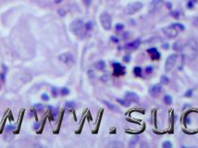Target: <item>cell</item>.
<instances>
[{"instance_id": "1", "label": "cell", "mask_w": 198, "mask_h": 148, "mask_svg": "<svg viewBox=\"0 0 198 148\" xmlns=\"http://www.w3.org/2000/svg\"><path fill=\"white\" fill-rule=\"evenodd\" d=\"M181 57L188 60H194L198 56V44L193 39H190L189 41L183 45L181 47Z\"/></svg>"}, {"instance_id": "2", "label": "cell", "mask_w": 198, "mask_h": 148, "mask_svg": "<svg viewBox=\"0 0 198 148\" xmlns=\"http://www.w3.org/2000/svg\"><path fill=\"white\" fill-rule=\"evenodd\" d=\"M70 29L75 35L81 37V38L85 36L86 32H87L85 30V26L83 24V21L82 20H80V19H77V20H75V21L71 22Z\"/></svg>"}, {"instance_id": "3", "label": "cell", "mask_w": 198, "mask_h": 148, "mask_svg": "<svg viewBox=\"0 0 198 148\" xmlns=\"http://www.w3.org/2000/svg\"><path fill=\"white\" fill-rule=\"evenodd\" d=\"M143 8V3H141L139 1H135V2H131V3L128 4L126 8H125L124 12L127 15H133L135 13H137L138 11H140Z\"/></svg>"}, {"instance_id": "4", "label": "cell", "mask_w": 198, "mask_h": 148, "mask_svg": "<svg viewBox=\"0 0 198 148\" xmlns=\"http://www.w3.org/2000/svg\"><path fill=\"white\" fill-rule=\"evenodd\" d=\"M100 22L102 27L106 31L111 30L112 27V19L110 17V15L107 12H104L100 15Z\"/></svg>"}, {"instance_id": "5", "label": "cell", "mask_w": 198, "mask_h": 148, "mask_svg": "<svg viewBox=\"0 0 198 148\" xmlns=\"http://www.w3.org/2000/svg\"><path fill=\"white\" fill-rule=\"evenodd\" d=\"M177 59H178V55L177 54H171L167 58L166 62H165V71L166 72H169L173 69L177 62Z\"/></svg>"}, {"instance_id": "6", "label": "cell", "mask_w": 198, "mask_h": 148, "mask_svg": "<svg viewBox=\"0 0 198 148\" xmlns=\"http://www.w3.org/2000/svg\"><path fill=\"white\" fill-rule=\"evenodd\" d=\"M162 31H163L165 35L168 38H175L179 34V30L176 29L172 24L168 26V27H164L162 29Z\"/></svg>"}, {"instance_id": "7", "label": "cell", "mask_w": 198, "mask_h": 148, "mask_svg": "<svg viewBox=\"0 0 198 148\" xmlns=\"http://www.w3.org/2000/svg\"><path fill=\"white\" fill-rule=\"evenodd\" d=\"M163 3H164V0H152L148 6V12L150 14L156 12L158 9H160Z\"/></svg>"}, {"instance_id": "8", "label": "cell", "mask_w": 198, "mask_h": 148, "mask_svg": "<svg viewBox=\"0 0 198 148\" xmlns=\"http://www.w3.org/2000/svg\"><path fill=\"white\" fill-rule=\"evenodd\" d=\"M58 59L63 62L66 65H71V64L74 63V58L73 56L70 54V52H66V53H63V54L59 55L58 57Z\"/></svg>"}, {"instance_id": "9", "label": "cell", "mask_w": 198, "mask_h": 148, "mask_svg": "<svg viewBox=\"0 0 198 148\" xmlns=\"http://www.w3.org/2000/svg\"><path fill=\"white\" fill-rule=\"evenodd\" d=\"M162 91H163L162 85L159 84V83H156V84L152 85L149 88V94L153 97H157L162 93Z\"/></svg>"}, {"instance_id": "10", "label": "cell", "mask_w": 198, "mask_h": 148, "mask_svg": "<svg viewBox=\"0 0 198 148\" xmlns=\"http://www.w3.org/2000/svg\"><path fill=\"white\" fill-rule=\"evenodd\" d=\"M113 74L115 76L124 75L125 74V67H123L120 63L115 62L113 63Z\"/></svg>"}, {"instance_id": "11", "label": "cell", "mask_w": 198, "mask_h": 148, "mask_svg": "<svg viewBox=\"0 0 198 148\" xmlns=\"http://www.w3.org/2000/svg\"><path fill=\"white\" fill-rule=\"evenodd\" d=\"M125 99H127L128 101H130L131 103H138L139 102V96H138L137 94H135L133 92H127L126 94H125Z\"/></svg>"}, {"instance_id": "12", "label": "cell", "mask_w": 198, "mask_h": 148, "mask_svg": "<svg viewBox=\"0 0 198 148\" xmlns=\"http://www.w3.org/2000/svg\"><path fill=\"white\" fill-rule=\"evenodd\" d=\"M147 53L151 56V58H152L153 60H158L160 57H161V55L157 51V49L155 48V47H151V48H148L147 49Z\"/></svg>"}, {"instance_id": "13", "label": "cell", "mask_w": 198, "mask_h": 148, "mask_svg": "<svg viewBox=\"0 0 198 148\" xmlns=\"http://www.w3.org/2000/svg\"><path fill=\"white\" fill-rule=\"evenodd\" d=\"M140 45H141V40L137 39V40H135V41H133V42L127 44V45H125V48L126 49H136L140 46Z\"/></svg>"}, {"instance_id": "14", "label": "cell", "mask_w": 198, "mask_h": 148, "mask_svg": "<svg viewBox=\"0 0 198 148\" xmlns=\"http://www.w3.org/2000/svg\"><path fill=\"white\" fill-rule=\"evenodd\" d=\"M103 104L105 105L106 106H107L108 108L111 110V111H114V112H120V109L117 106H115V105H113V104H111L110 102H108V101H106V100H104L103 101Z\"/></svg>"}, {"instance_id": "15", "label": "cell", "mask_w": 198, "mask_h": 148, "mask_svg": "<svg viewBox=\"0 0 198 148\" xmlns=\"http://www.w3.org/2000/svg\"><path fill=\"white\" fill-rule=\"evenodd\" d=\"M95 67L98 70H104L106 69V62L104 60H99L95 64Z\"/></svg>"}, {"instance_id": "16", "label": "cell", "mask_w": 198, "mask_h": 148, "mask_svg": "<svg viewBox=\"0 0 198 148\" xmlns=\"http://www.w3.org/2000/svg\"><path fill=\"white\" fill-rule=\"evenodd\" d=\"M139 139H140L139 136H134V137H132L131 139V141H130V142H129V147H133V146H135L136 143L139 142Z\"/></svg>"}, {"instance_id": "17", "label": "cell", "mask_w": 198, "mask_h": 148, "mask_svg": "<svg viewBox=\"0 0 198 148\" xmlns=\"http://www.w3.org/2000/svg\"><path fill=\"white\" fill-rule=\"evenodd\" d=\"M117 102H118V103H119L120 105H122L123 106H126V107H128V106H131V102H130V101H128L127 99H124V100L117 99Z\"/></svg>"}, {"instance_id": "18", "label": "cell", "mask_w": 198, "mask_h": 148, "mask_svg": "<svg viewBox=\"0 0 198 148\" xmlns=\"http://www.w3.org/2000/svg\"><path fill=\"white\" fill-rule=\"evenodd\" d=\"M164 102L167 105H171L172 104V97L169 94H166L164 96Z\"/></svg>"}, {"instance_id": "19", "label": "cell", "mask_w": 198, "mask_h": 148, "mask_svg": "<svg viewBox=\"0 0 198 148\" xmlns=\"http://www.w3.org/2000/svg\"><path fill=\"white\" fill-rule=\"evenodd\" d=\"M65 107L68 110H72L75 107V103L74 102H66L65 103Z\"/></svg>"}, {"instance_id": "20", "label": "cell", "mask_w": 198, "mask_h": 148, "mask_svg": "<svg viewBox=\"0 0 198 148\" xmlns=\"http://www.w3.org/2000/svg\"><path fill=\"white\" fill-rule=\"evenodd\" d=\"M108 146H111V147H122V146H123V143H122V142H119V141H114L113 142L109 143Z\"/></svg>"}, {"instance_id": "21", "label": "cell", "mask_w": 198, "mask_h": 148, "mask_svg": "<svg viewBox=\"0 0 198 148\" xmlns=\"http://www.w3.org/2000/svg\"><path fill=\"white\" fill-rule=\"evenodd\" d=\"M160 83L163 85H166L168 83V78L167 77V76H161V78H160Z\"/></svg>"}, {"instance_id": "22", "label": "cell", "mask_w": 198, "mask_h": 148, "mask_svg": "<svg viewBox=\"0 0 198 148\" xmlns=\"http://www.w3.org/2000/svg\"><path fill=\"white\" fill-rule=\"evenodd\" d=\"M70 94V89L67 87H63L60 89V94L61 95H67Z\"/></svg>"}, {"instance_id": "23", "label": "cell", "mask_w": 198, "mask_h": 148, "mask_svg": "<svg viewBox=\"0 0 198 148\" xmlns=\"http://www.w3.org/2000/svg\"><path fill=\"white\" fill-rule=\"evenodd\" d=\"M133 72L136 76H141V74H142V68L141 67H135L133 69Z\"/></svg>"}, {"instance_id": "24", "label": "cell", "mask_w": 198, "mask_h": 148, "mask_svg": "<svg viewBox=\"0 0 198 148\" xmlns=\"http://www.w3.org/2000/svg\"><path fill=\"white\" fill-rule=\"evenodd\" d=\"M172 25H173V26L176 28V29H178V30H179V32H180V31H184V29H185L184 25L180 24V23H174V24H172Z\"/></svg>"}, {"instance_id": "25", "label": "cell", "mask_w": 198, "mask_h": 148, "mask_svg": "<svg viewBox=\"0 0 198 148\" xmlns=\"http://www.w3.org/2000/svg\"><path fill=\"white\" fill-rule=\"evenodd\" d=\"M34 108L36 109L37 111H39V112H42L43 111V109L45 108V107H44V106L43 105H42V104H35V105H34Z\"/></svg>"}, {"instance_id": "26", "label": "cell", "mask_w": 198, "mask_h": 148, "mask_svg": "<svg viewBox=\"0 0 198 148\" xmlns=\"http://www.w3.org/2000/svg\"><path fill=\"white\" fill-rule=\"evenodd\" d=\"M162 147L163 148H171L172 147V143H171L169 141H165V142L162 143Z\"/></svg>"}, {"instance_id": "27", "label": "cell", "mask_w": 198, "mask_h": 148, "mask_svg": "<svg viewBox=\"0 0 198 148\" xmlns=\"http://www.w3.org/2000/svg\"><path fill=\"white\" fill-rule=\"evenodd\" d=\"M58 94H59V90H58V88H57V87H53V88H52V94H53V96L57 97Z\"/></svg>"}, {"instance_id": "28", "label": "cell", "mask_w": 198, "mask_h": 148, "mask_svg": "<svg viewBox=\"0 0 198 148\" xmlns=\"http://www.w3.org/2000/svg\"><path fill=\"white\" fill-rule=\"evenodd\" d=\"M84 26H85V30L86 31H91L92 29H93V23H92L91 21H88V22H87V23H86Z\"/></svg>"}, {"instance_id": "29", "label": "cell", "mask_w": 198, "mask_h": 148, "mask_svg": "<svg viewBox=\"0 0 198 148\" xmlns=\"http://www.w3.org/2000/svg\"><path fill=\"white\" fill-rule=\"evenodd\" d=\"M123 29H124V25H123V24L118 23V24L116 25V31H117V32H121Z\"/></svg>"}, {"instance_id": "30", "label": "cell", "mask_w": 198, "mask_h": 148, "mask_svg": "<svg viewBox=\"0 0 198 148\" xmlns=\"http://www.w3.org/2000/svg\"><path fill=\"white\" fill-rule=\"evenodd\" d=\"M185 97H191L192 95V89H189L188 91H186V93H185Z\"/></svg>"}, {"instance_id": "31", "label": "cell", "mask_w": 198, "mask_h": 148, "mask_svg": "<svg viewBox=\"0 0 198 148\" xmlns=\"http://www.w3.org/2000/svg\"><path fill=\"white\" fill-rule=\"evenodd\" d=\"M58 14L60 16H65L66 15V10L63 8H61V9H58Z\"/></svg>"}, {"instance_id": "32", "label": "cell", "mask_w": 198, "mask_h": 148, "mask_svg": "<svg viewBox=\"0 0 198 148\" xmlns=\"http://www.w3.org/2000/svg\"><path fill=\"white\" fill-rule=\"evenodd\" d=\"M192 24H193V26H195V27L198 29V17L193 18V20H192Z\"/></svg>"}, {"instance_id": "33", "label": "cell", "mask_w": 198, "mask_h": 148, "mask_svg": "<svg viewBox=\"0 0 198 148\" xmlns=\"http://www.w3.org/2000/svg\"><path fill=\"white\" fill-rule=\"evenodd\" d=\"M153 71V67L152 66H148L145 68V72L148 73V74H150V73Z\"/></svg>"}, {"instance_id": "34", "label": "cell", "mask_w": 198, "mask_h": 148, "mask_svg": "<svg viewBox=\"0 0 198 148\" xmlns=\"http://www.w3.org/2000/svg\"><path fill=\"white\" fill-rule=\"evenodd\" d=\"M123 60H124L125 62H127V63H128V62L131 61V57H130L129 55H126V56L123 57Z\"/></svg>"}, {"instance_id": "35", "label": "cell", "mask_w": 198, "mask_h": 148, "mask_svg": "<svg viewBox=\"0 0 198 148\" xmlns=\"http://www.w3.org/2000/svg\"><path fill=\"white\" fill-rule=\"evenodd\" d=\"M42 99L45 100V101H48V100H49V96L46 94H42Z\"/></svg>"}, {"instance_id": "36", "label": "cell", "mask_w": 198, "mask_h": 148, "mask_svg": "<svg viewBox=\"0 0 198 148\" xmlns=\"http://www.w3.org/2000/svg\"><path fill=\"white\" fill-rule=\"evenodd\" d=\"M171 14H172V17H174V18H176V19L179 18V12H178V11H174V12H172Z\"/></svg>"}, {"instance_id": "37", "label": "cell", "mask_w": 198, "mask_h": 148, "mask_svg": "<svg viewBox=\"0 0 198 148\" xmlns=\"http://www.w3.org/2000/svg\"><path fill=\"white\" fill-rule=\"evenodd\" d=\"M110 39H111V41H112V42L119 43V39H118L117 37H115V36H111V38H110Z\"/></svg>"}, {"instance_id": "38", "label": "cell", "mask_w": 198, "mask_h": 148, "mask_svg": "<svg viewBox=\"0 0 198 148\" xmlns=\"http://www.w3.org/2000/svg\"><path fill=\"white\" fill-rule=\"evenodd\" d=\"M13 129H14V127L11 126V125H9V126H8V127L6 128V130L7 131H10V130H12Z\"/></svg>"}, {"instance_id": "39", "label": "cell", "mask_w": 198, "mask_h": 148, "mask_svg": "<svg viewBox=\"0 0 198 148\" xmlns=\"http://www.w3.org/2000/svg\"><path fill=\"white\" fill-rule=\"evenodd\" d=\"M83 2L85 4L86 6H90V4H91V0H83Z\"/></svg>"}, {"instance_id": "40", "label": "cell", "mask_w": 198, "mask_h": 148, "mask_svg": "<svg viewBox=\"0 0 198 148\" xmlns=\"http://www.w3.org/2000/svg\"><path fill=\"white\" fill-rule=\"evenodd\" d=\"M39 126H40V124L37 122V123H34V130H37V129H39Z\"/></svg>"}, {"instance_id": "41", "label": "cell", "mask_w": 198, "mask_h": 148, "mask_svg": "<svg viewBox=\"0 0 198 148\" xmlns=\"http://www.w3.org/2000/svg\"><path fill=\"white\" fill-rule=\"evenodd\" d=\"M163 46V48H165V49H168V47H169V45H168V44H164V45H162Z\"/></svg>"}, {"instance_id": "42", "label": "cell", "mask_w": 198, "mask_h": 148, "mask_svg": "<svg viewBox=\"0 0 198 148\" xmlns=\"http://www.w3.org/2000/svg\"><path fill=\"white\" fill-rule=\"evenodd\" d=\"M1 79H2V81H5V73H1Z\"/></svg>"}, {"instance_id": "43", "label": "cell", "mask_w": 198, "mask_h": 148, "mask_svg": "<svg viewBox=\"0 0 198 148\" xmlns=\"http://www.w3.org/2000/svg\"><path fill=\"white\" fill-rule=\"evenodd\" d=\"M61 1H62V0H56V3H59Z\"/></svg>"}, {"instance_id": "44", "label": "cell", "mask_w": 198, "mask_h": 148, "mask_svg": "<svg viewBox=\"0 0 198 148\" xmlns=\"http://www.w3.org/2000/svg\"><path fill=\"white\" fill-rule=\"evenodd\" d=\"M0 88H1V84H0Z\"/></svg>"}]
</instances>
